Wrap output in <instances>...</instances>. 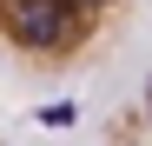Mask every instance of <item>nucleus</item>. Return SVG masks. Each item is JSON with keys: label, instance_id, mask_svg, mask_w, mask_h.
Instances as JSON below:
<instances>
[{"label": "nucleus", "instance_id": "1", "mask_svg": "<svg viewBox=\"0 0 152 146\" xmlns=\"http://www.w3.org/2000/svg\"><path fill=\"white\" fill-rule=\"evenodd\" d=\"M132 0H0V53L40 73H80L119 40Z\"/></svg>", "mask_w": 152, "mask_h": 146}, {"label": "nucleus", "instance_id": "2", "mask_svg": "<svg viewBox=\"0 0 152 146\" xmlns=\"http://www.w3.org/2000/svg\"><path fill=\"white\" fill-rule=\"evenodd\" d=\"M0 146H20V139H7V133H0ZM106 146H152V80H145L139 106H132V113L119 119V133H113Z\"/></svg>", "mask_w": 152, "mask_h": 146}]
</instances>
